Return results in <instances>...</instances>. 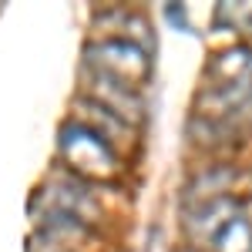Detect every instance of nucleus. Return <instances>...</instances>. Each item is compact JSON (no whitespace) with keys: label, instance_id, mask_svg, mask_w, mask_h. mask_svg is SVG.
<instances>
[{"label":"nucleus","instance_id":"nucleus-2","mask_svg":"<svg viewBox=\"0 0 252 252\" xmlns=\"http://www.w3.org/2000/svg\"><path fill=\"white\" fill-rule=\"evenodd\" d=\"M61 165L84 185H108L121 175V158L108 135L88 121H67L58 131Z\"/></svg>","mask_w":252,"mask_h":252},{"label":"nucleus","instance_id":"nucleus-4","mask_svg":"<svg viewBox=\"0 0 252 252\" xmlns=\"http://www.w3.org/2000/svg\"><path fill=\"white\" fill-rule=\"evenodd\" d=\"M94 212H97L94 198L88 192V185L78 182V178L47 182L31 198V215L37 219V225H81V229H91Z\"/></svg>","mask_w":252,"mask_h":252},{"label":"nucleus","instance_id":"nucleus-6","mask_svg":"<svg viewBox=\"0 0 252 252\" xmlns=\"http://www.w3.org/2000/svg\"><path fill=\"white\" fill-rule=\"evenodd\" d=\"M232 182H235V172L232 168H222V165H215V168H209V172L195 175L192 182L185 185V192H182V209L198 205V202H209V198L232 195Z\"/></svg>","mask_w":252,"mask_h":252},{"label":"nucleus","instance_id":"nucleus-5","mask_svg":"<svg viewBox=\"0 0 252 252\" xmlns=\"http://www.w3.org/2000/svg\"><path fill=\"white\" fill-rule=\"evenodd\" d=\"M182 232L189 239V246L195 249H212V242L222 235L225 225H232L235 219L242 215V198L235 195H222V198H209V202H198L182 209Z\"/></svg>","mask_w":252,"mask_h":252},{"label":"nucleus","instance_id":"nucleus-1","mask_svg":"<svg viewBox=\"0 0 252 252\" xmlns=\"http://www.w3.org/2000/svg\"><path fill=\"white\" fill-rule=\"evenodd\" d=\"M252 125V47L235 44L205 64L189 131L198 145L232 141Z\"/></svg>","mask_w":252,"mask_h":252},{"label":"nucleus","instance_id":"nucleus-8","mask_svg":"<svg viewBox=\"0 0 252 252\" xmlns=\"http://www.w3.org/2000/svg\"><path fill=\"white\" fill-rule=\"evenodd\" d=\"M212 252H252V222L239 215L232 225H225L222 235L212 242Z\"/></svg>","mask_w":252,"mask_h":252},{"label":"nucleus","instance_id":"nucleus-7","mask_svg":"<svg viewBox=\"0 0 252 252\" xmlns=\"http://www.w3.org/2000/svg\"><path fill=\"white\" fill-rule=\"evenodd\" d=\"M91 229L81 225H37V232L31 235L27 252H81L74 249V239H84Z\"/></svg>","mask_w":252,"mask_h":252},{"label":"nucleus","instance_id":"nucleus-9","mask_svg":"<svg viewBox=\"0 0 252 252\" xmlns=\"http://www.w3.org/2000/svg\"><path fill=\"white\" fill-rule=\"evenodd\" d=\"M212 24L215 27H225V31H246V27H252V0L249 3H219Z\"/></svg>","mask_w":252,"mask_h":252},{"label":"nucleus","instance_id":"nucleus-3","mask_svg":"<svg viewBox=\"0 0 252 252\" xmlns=\"http://www.w3.org/2000/svg\"><path fill=\"white\" fill-rule=\"evenodd\" d=\"M84 78L118 84L125 91H145L152 81V51L138 47L131 40L101 37L84 44Z\"/></svg>","mask_w":252,"mask_h":252}]
</instances>
